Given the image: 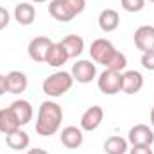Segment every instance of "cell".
Listing matches in <instances>:
<instances>
[{
    "label": "cell",
    "mask_w": 154,
    "mask_h": 154,
    "mask_svg": "<svg viewBox=\"0 0 154 154\" xmlns=\"http://www.w3.org/2000/svg\"><path fill=\"white\" fill-rule=\"evenodd\" d=\"M27 84H29L27 75L20 70H13L5 75V91L9 93H14V95L23 93L27 90Z\"/></svg>",
    "instance_id": "30bf717a"
},
{
    "label": "cell",
    "mask_w": 154,
    "mask_h": 154,
    "mask_svg": "<svg viewBox=\"0 0 154 154\" xmlns=\"http://www.w3.org/2000/svg\"><path fill=\"white\" fill-rule=\"evenodd\" d=\"M48 13L54 20L57 22H70L74 18V13L70 11V7L65 4V0H50L48 4Z\"/></svg>",
    "instance_id": "9a60e30c"
},
{
    "label": "cell",
    "mask_w": 154,
    "mask_h": 154,
    "mask_svg": "<svg viewBox=\"0 0 154 154\" xmlns=\"http://www.w3.org/2000/svg\"><path fill=\"white\" fill-rule=\"evenodd\" d=\"M97 84L104 95H116L118 91H122V72H113L106 68L99 75Z\"/></svg>",
    "instance_id": "3957f363"
},
{
    "label": "cell",
    "mask_w": 154,
    "mask_h": 154,
    "mask_svg": "<svg viewBox=\"0 0 154 154\" xmlns=\"http://www.w3.org/2000/svg\"><path fill=\"white\" fill-rule=\"evenodd\" d=\"M129 154H154L151 145H133V149H129Z\"/></svg>",
    "instance_id": "484cf974"
},
{
    "label": "cell",
    "mask_w": 154,
    "mask_h": 154,
    "mask_svg": "<svg viewBox=\"0 0 154 154\" xmlns=\"http://www.w3.org/2000/svg\"><path fill=\"white\" fill-rule=\"evenodd\" d=\"M63 120V109L57 102L45 100L41 102L36 120V133L39 136H52L57 133Z\"/></svg>",
    "instance_id": "6da1fadb"
},
{
    "label": "cell",
    "mask_w": 154,
    "mask_h": 154,
    "mask_svg": "<svg viewBox=\"0 0 154 154\" xmlns=\"http://www.w3.org/2000/svg\"><path fill=\"white\" fill-rule=\"evenodd\" d=\"M129 142L122 136H109L104 142V152L106 154H125Z\"/></svg>",
    "instance_id": "44dd1931"
},
{
    "label": "cell",
    "mask_w": 154,
    "mask_h": 154,
    "mask_svg": "<svg viewBox=\"0 0 154 154\" xmlns=\"http://www.w3.org/2000/svg\"><path fill=\"white\" fill-rule=\"evenodd\" d=\"M151 124H152V127H154V108L151 109Z\"/></svg>",
    "instance_id": "f546056e"
},
{
    "label": "cell",
    "mask_w": 154,
    "mask_h": 154,
    "mask_svg": "<svg viewBox=\"0 0 154 154\" xmlns=\"http://www.w3.org/2000/svg\"><path fill=\"white\" fill-rule=\"evenodd\" d=\"M14 20L20 25H31L36 20V9H34V5H31L27 2L18 4L14 7Z\"/></svg>",
    "instance_id": "2e32d148"
},
{
    "label": "cell",
    "mask_w": 154,
    "mask_h": 154,
    "mask_svg": "<svg viewBox=\"0 0 154 154\" xmlns=\"http://www.w3.org/2000/svg\"><path fill=\"white\" fill-rule=\"evenodd\" d=\"M65 4L70 7V11L74 13V16L81 14L86 7V0H65Z\"/></svg>",
    "instance_id": "cb8c5ba5"
},
{
    "label": "cell",
    "mask_w": 154,
    "mask_h": 154,
    "mask_svg": "<svg viewBox=\"0 0 154 154\" xmlns=\"http://www.w3.org/2000/svg\"><path fill=\"white\" fill-rule=\"evenodd\" d=\"M125 66H127V57H125V54H122L118 50H115L111 59L106 63V68L113 70V72H122V70H125Z\"/></svg>",
    "instance_id": "7402d4cb"
},
{
    "label": "cell",
    "mask_w": 154,
    "mask_h": 154,
    "mask_svg": "<svg viewBox=\"0 0 154 154\" xmlns=\"http://www.w3.org/2000/svg\"><path fill=\"white\" fill-rule=\"evenodd\" d=\"M149 2H152V4H154V0H149Z\"/></svg>",
    "instance_id": "1f68e13d"
},
{
    "label": "cell",
    "mask_w": 154,
    "mask_h": 154,
    "mask_svg": "<svg viewBox=\"0 0 154 154\" xmlns=\"http://www.w3.org/2000/svg\"><path fill=\"white\" fill-rule=\"evenodd\" d=\"M102 120H104V111H102V108H100V106H91V108H88V109L82 113V116H81V129L91 133V131H95V129L102 124Z\"/></svg>",
    "instance_id": "ba28073f"
},
{
    "label": "cell",
    "mask_w": 154,
    "mask_h": 154,
    "mask_svg": "<svg viewBox=\"0 0 154 154\" xmlns=\"http://www.w3.org/2000/svg\"><path fill=\"white\" fill-rule=\"evenodd\" d=\"M134 45L142 52L154 50V27L152 25H142L134 31Z\"/></svg>",
    "instance_id": "9c48e42d"
},
{
    "label": "cell",
    "mask_w": 154,
    "mask_h": 154,
    "mask_svg": "<svg viewBox=\"0 0 154 154\" xmlns=\"http://www.w3.org/2000/svg\"><path fill=\"white\" fill-rule=\"evenodd\" d=\"M9 20H11V18H9V11L0 5V31L9 25Z\"/></svg>",
    "instance_id": "4316f807"
},
{
    "label": "cell",
    "mask_w": 154,
    "mask_h": 154,
    "mask_svg": "<svg viewBox=\"0 0 154 154\" xmlns=\"http://www.w3.org/2000/svg\"><path fill=\"white\" fill-rule=\"evenodd\" d=\"M74 84V77L68 72H56L43 81V93L48 97H63Z\"/></svg>",
    "instance_id": "7a4b0ae2"
},
{
    "label": "cell",
    "mask_w": 154,
    "mask_h": 154,
    "mask_svg": "<svg viewBox=\"0 0 154 154\" xmlns=\"http://www.w3.org/2000/svg\"><path fill=\"white\" fill-rule=\"evenodd\" d=\"M59 43H61V47L65 48L68 59L81 56L82 50H84V39L81 38L79 34H68V36H65V38L61 39Z\"/></svg>",
    "instance_id": "4fadbf2b"
},
{
    "label": "cell",
    "mask_w": 154,
    "mask_h": 154,
    "mask_svg": "<svg viewBox=\"0 0 154 154\" xmlns=\"http://www.w3.org/2000/svg\"><path fill=\"white\" fill-rule=\"evenodd\" d=\"M118 23H120V16H118V13L115 9L100 11V14H99V27H100V31L111 32V31H115L118 27Z\"/></svg>",
    "instance_id": "d6986e66"
},
{
    "label": "cell",
    "mask_w": 154,
    "mask_h": 154,
    "mask_svg": "<svg viewBox=\"0 0 154 154\" xmlns=\"http://www.w3.org/2000/svg\"><path fill=\"white\" fill-rule=\"evenodd\" d=\"M66 61H68V56H66L65 48L61 47V43H52V47H50L48 52H47L45 63L50 65V66H54V68H59V66H63Z\"/></svg>",
    "instance_id": "e0dca14e"
},
{
    "label": "cell",
    "mask_w": 154,
    "mask_h": 154,
    "mask_svg": "<svg viewBox=\"0 0 154 154\" xmlns=\"http://www.w3.org/2000/svg\"><path fill=\"white\" fill-rule=\"evenodd\" d=\"M143 86V75L136 70H127L122 74V91L127 95H134Z\"/></svg>",
    "instance_id": "8fae6325"
},
{
    "label": "cell",
    "mask_w": 154,
    "mask_h": 154,
    "mask_svg": "<svg viewBox=\"0 0 154 154\" xmlns=\"http://www.w3.org/2000/svg\"><path fill=\"white\" fill-rule=\"evenodd\" d=\"M5 93V75H0V95Z\"/></svg>",
    "instance_id": "83f0119b"
},
{
    "label": "cell",
    "mask_w": 154,
    "mask_h": 154,
    "mask_svg": "<svg viewBox=\"0 0 154 154\" xmlns=\"http://www.w3.org/2000/svg\"><path fill=\"white\" fill-rule=\"evenodd\" d=\"M50 47H52V41L45 36H38V38L31 39V43L27 47L29 57L36 63H45V57H47V52Z\"/></svg>",
    "instance_id": "52a82bcc"
},
{
    "label": "cell",
    "mask_w": 154,
    "mask_h": 154,
    "mask_svg": "<svg viewBox=\"0 0 154 154\" xmlns=\"http://www.w3.org/2000/svg\"><path fill=\"white\" fill-rule=\"evenodd\" d=\"M27 154H48V152H47L45 149H39V147H34V149H31V151H29Z\"/></svg>",
    "instance_id": "f1b7e54d"
},
{
    "label": "cell",
    "mask_w": 154,
    "mask_h": 154,
    "mask_svg": "<svg viewBox=\"0 0 154 154\" xmlns=\"http://www.w3.org/2000/svg\"><path fill=\"white\" fill-rule=\"evenodd\" d=\"M34 4H41V2H47V0H32Z\"/></svg>",
    "instance_id": "4dcf8cb0"
},
{
    "label": "cell",
    "mask_w": 154,
    "mask_h": 154,
    "mask_svg": "<svg viewBox=\"0 0 154 154\" xmlns=\"http://www.w3.org/2000/svg\"><path fill=\"white\" fill-rule=\"evenodd\" d=\"M122 9L127 13H140L145 7V0H120Z\"/></svg>",
    "instance_id": "603a6c76"
},
{
    "label": "cell",
    "mask_w": 154,
    "mask_h": 154,
    "mask_svg": "<svg viewBox=\"0 0 154 154\" xmlns=\"http://www.w3.org/2000/svg\"><path fill=\"white\" fill-rule=\"evenodd\" d=\"M29 142H31L29 140V134L25 131H22L20 127L16 131H13V133L5 134V143L13 151H23V149H27L29 147Z\"/></svg>",
    "instance_id": "ac0fdd59"
},
{
    "label": "cell",
    "mask_w": 154,
    "mask_h": 154,
    "mask_svg": "<svg viewBox=\"0 0 154 154\" xmlns=\"http://www.w3.org/2000/svg\"><path fill=\"white\" fill-rule=\"evenodd\" d=\"M127 142L131 145H152L154 143V131L145 124H136L129 129Z\"/></svg>",
    "instance_id": "5b68a950"
},
{
    "label": "cell",
    "mask_w": 154,
    "mask_h": 154,
    "mask_svg": "<svg viewBox=\"0 0 154 154\" xmlns=\"http://www.w3.org/2000/svg\"><path fill=\"white\" fill-rule=\"evenodd\" d=\"M82 140H84L82 129H79L75 125H68V127H65L61 131V143L66 149H77V147H81Z\"/></svg>",
    "instance_id": "7c38bea8"
},
{
    "label": "cell",
    "mask_w": 154,
    "mask_h": 154,
    "mask_svg": "<svg viewBox=\"0 0 154 154\" xmlns=\"http://www.w3.org/2000/svg\"><path fill=\"white\" fill-rule=\"evenodd\" d=\"M18 127H20V124H18V120H16V116H14L11 108L0 109V133L9 134V133L16 131Z\"/></svg>",
    "instance_id": "ffe728a7"
},
{
    "label": "cell",
    "mask_w": 154,
    "mask_h": 154,
    "mask_svg": "<svg viewBox=\"0 0 154 154\" xmlns=\"http://www.w3.org/2000/svg\"><path fill=\"white\" fill-rule=\"evenodd\" d=\"M9 108L13 109V113L16 116L20 127H22V125H27V124L32 120V106L29 104V100H23V99L14 100Z\"/></svg>",
    "instance_id": "5bb4252c"
},
{
    "label": "cell",
    "mask_w": 154,
    "mask_h": 154,
    "mask_svg": "<svg viewBox=\"0 0 154 154\" xmlns=\"http://www.w3.org/2000/svg\"><path fill=\"white\" fill-rule=\"evenodd\" d=\"M115 50H116V48L113 47V43H111L109 39H106V38L95 39V41L91 43V47H90L91 59H93L95 63L104 65V66H106V63L111 59V56L115 54Z\"/></svg>",
    "instance_id": "277c9868"
},
{
    "label": "cell",
    "mask_w": 154,
    "mask_h": 154,
    "mask_svg": "<svg viewBox=\"0 0 154 154\" xmlns=\"http://www.w3.org/2000/svg\"><path fill=\"white\" fill-rule=\"evenodd\" d=\"M142 66L145 70L154 72V50H147L142 54Z\"/></svg>",
    "instance_id": "d4e9b609"
},
{
    "label": "cell",
    "mask_w": 154,
    "mask_h": 154,
    "mask_svg": "<svg viewBox=\"0 0 154 154\" xmlns=\"http://www.w3.org/2000/svg\"><path fill=\"white\" fill-rule=\"evenodd\" d=\"M95 75H97L95 63H91L88 59H81V61L74 63V66H72V77H74V81L81 82V84L91 82L95 79Z\"/></svg>",
    "instance_id": "8992f818"
}]
</instances>
